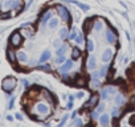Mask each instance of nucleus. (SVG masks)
<instances>
[{"label":"nucleus","instance_id":"f257e3e1","mask_svg":"<svg viewBox=\"0 0 135 127\" xmlns=\"http://www.w3.org/2000/svg\"><path fill=\"white\" fill-rule=\"evenodd\" d=\"M1 86H3V90L7 91V93H11V91L13 90L15 87H16V80H15L13 77H7L3 80V84H1Z\"/></svg>","mask_w":135,"mask_h":127},{"label":"nucleus","instance_id":"f03ea898","mask_svg":"<svg viewBox=\"0 0 135 127\" xmlns=\"http://www.w3.org/2000/svg\"><path fill=\"white\" fill-rule=\"evenodd\" d=\"M57 11H58V15H60L61 20L66 21V23H70L72 21V16H70V12L64 7V5H58L57 7Z\"/></svg>","mask_w":135,"mask_h":127},{"label":"nucleus","instance_id":"7ed1b4c3","mask_svg":"<svg viewBox=\"0 0 135 127\" xmlns=\"http://www.w3.org/2000/svg\"><path fill=\"white\" fill-rule=\"evenodd\" d=\"M36 114H38V115H42V117H45V115H48L49 114V106H48L45 102H40V103L36 105Z\"/></svg>","mask_w":135,"mask_h":127},{"label":"nucleus","instance_id":"20e7f679","mask_svg":"<svg viewBox=\"0 0 135 127\" xmlns=\"http://www.w3.org/2000/svg\"><path fill=\"white\" fill-rule=\"evenodd\" d=\"M21 41H23V37H21L20 33H13L12 36H11L9 38V42L12 47H19V45H21Z\"/></svg>","mask_w":135,"mask_h":127},{"label":"nucleus","instance_id":"39448f33","mask_svg":"<svg viewBox=\"0 0 135 127\" xmlns=\"http://www.w3.org/2000/svg\"><path fill=\"white\" fill-rule=\"evenodd\" d=\"M5 8H13V9H19L21 7V1L20 0H7L5 1Z\"/></svg>","mask_w":135,"mask_h":127},{"label":"nucleus","instance_id":"423d86ee","mask_svg":"<svg viewBox=\"0 0 135 127\" xmlns=\"http://www.w3.org/2000/svg\"><path fill=\"white\" fill-rule=\"evenodd\" d=\"M113 49H110V48H107V49H105V52L102 53V62H105L107 64L109 61L111 60V57H113Z\"/></svg>","mask_w":135,"mask_h":127},{"label":"nucleus","instance_id":"0eeeda50","mask_svg":"<svg viewBox=\"0 0 135 127\" xmlns=\"http://www.w3.org/2000/svg\"><path fill=\"white\" fill-rule=\"evenodd\" d=\"M95 66H97V62H95V57L94 56H89L88 57V61H86V68L88 70H94Z\"/></svg>","mask_w":135,"mask_h":127},{"label":"nucleus","instance_id":"6e6552de","mask_svg":"<svg viewBox=\"0 0 135 127\" xmlns=\"http://www.w3.org/2000/svg\"><path fill=\"white\" fill-rule=\"evenodd\" d=\"M72 68H73V61H72V60H68V61H65L64 65L60 68V72H61V73H66L68 70H70Z\"/></svg>","mask_w":135,"mask_h":127},{"label":"nucleus","instance_id":"1a4fd4ad","mask_svg":"<svg viewBox=\"0 0 135 127\" xmlns=\"http://www.w3.org/2000/svg\"><path fill=\"white\" fill-rule=\"evenodd\" d=\"M106 38H107V41H109L110 44H114L115 40H117V36H115V33L113 32L111 29H110V28L106 30Z\"/></svg>","mask_w":135,"mask_h":127},{"label":"nucleus","instance_id":"9d476101","mask_svg":"<svg viewBox=\"0 0 135 127\" xmlns=\"http://www.w3.org/2000/svg\"><path fill=\"white\" fill-rule=\"evenodd\" d=\"M114 103L117 106H122V105H125V95H122V94H117L114 98Z\"/></svg>","mask_w":135,"mask_h":127},{"label":"nucleus","instance_id":"9b49d317","mask_svg":"<svg viewBox=\"0 0 135 127\" xmlns=\"http://www.w3.org/2000/svg\"><path fill=\"white\" fill-rule=\"evenodd\" d=\"M99 124H101V126H109V124H110L107 114H102L101 117H99Z\"/></svg>","mask_w":135,"mask_h":127},{"label":"nucleus","instance_id":"f8f14e48","mask_svg":"<svg viewBox=\"0 0 135 127\" xmlns=\"http://www.w3.org/2000/svg\"><path fill=\"white\" fill-rule=\"evenodd\" d=\"M85 106H86V107H95V106H98V97H97V95H93Z\"/></svg>","mask_w":135,"mask_h":127},{"label":"nucleus","instance_id":"ddd939ff","mask_svg":"<svg viewBox=\"0 0 135 127\" xmlns=\"http://www.w3.org/2000/svg\"><path fill=\"white\" fill-rule=\"evenodd\" d=\"M52 17H53L52 12H51V11H48L46 13H44V16H42V19H41V24H42V25H46V24H48V21L51 20Z\"/></svg>","mask_w":135,"mask_h":127},{"label":"nucleus","instance_id":"4468645a","mask_svg":"<svg viewBox=\"0 0 135 127\" xmlns=\"http://www.w3.org/2000/svg\"><path fill=\"white\" fill-rule=\"evenodd\" d=\"M58 23H60V20H58L57 17H52L51 20L48 21V27L51 28V29H54V28H57Z\"/></svg>","mask_w":135,"mask_h":127},{"label":"nucleus","instance_id":"2eb2a0df","mask_svg":"<svg viewBox=\"0 0 135 127\" xmlns=\"http://www.w3.org/2000/svg\"><path fill=\"white\" fill-rule=\"evenodd\" d=\"M7 57H8V60H9L11 62H15V61H16V58H17V56L15 54V52L12 49H8L7 50Z\"/></svg>","mask_w":135,"mask_h":127},{"label":"nucleus","instance_id":"dca6fc26","mask_svg":"<svg viewBox=\"0 0 135 127\" xmlns=\"http://www.w3.org/2000/svg\"><path fill=\"white\" fill-rule=\"evenodd\" d=\"M16 56H17V60H19V61H21V62H25V61L28 60L27 53H25V52H19V53H17Z\"/></svg>","mask_w":135,"mask_h":127},{"label":"nucleus","instance_id":"f3484780","mask_svg":"<svg viewBox=\"0 0 135 127\" xmlns=\"http://www.w3.org/2000/svg\"><path fill=\"white\" fill-rule=\"evenodd\" d=\"M49 58H51V52H44V53L41 54V57H40V60H38V62H44V61H46V60H49Z\"/></svg>","mask_w":135,"mask_h":127},{"label":"nucleus","instance_id":"a211bd4d","mask_svg":"<svg viewBox=\"0 0 135 127\" xmlns=\"http://www.w3.org/2000/svg\"><path fill=\"white\" fill-rule=\"evenodd\" d=\"M68 28H61L60 29V32H58V36H60V38L61 40H64L65 37H68Z\"/></svg>","mask_w":135,"mask_h":127},{"label":"nucleus","instance_id":"6ab92c4d","mask_svg":"<svg viewBox=\"0 0 135 127\" xmlns=\"http://www.w3.org/2000/svg\"><path fill=\"white\" fill-rule=\"evenodd\" d=\"M69 1H72V3H74L76 5H78V7L81 8L82 11H89V5H86V4H82V3H78V1H76V0H69Z\"/></svg>","mask_w":135,"mask_h":127},{"label":"nucleus","instance_id":"aec40b11","mask_svg":"<svg viewBox=\"0 0 135 127\" xmlns=\"http://www.w3.org/2000/svg\"><path fill=\"white\" fill-rule=\"evenodd\" d=\"M80 56H81V50L78 49V48H73V54H72V58H73V60H77V58H80Z\"/></svg>","mask_w":135,"mask_h":127},{"label":"nucleus","instance_id":"412c9836","mask_svg":"<svg viewBox=\"0 0 135 127\" xmlns=\"http://www.w3.org/2000/svg\"><path fill=\"white\" fill-rule=\"evenodd\" d=\"M107 70H109V66L107 65H103V66L101 68V70H99V77H106Z\"/></svg>","mask_w":135,"mask_h":127},{"label":"nucleus","instance_id":"4be33fe9","mask_svg":"<svg viewBox=\"0 0 135 127\" xmlns=\"http://www.w3.org/2000/svg\"><path fill=\"white\" fill-rule=\"evenodd\" d=\"M102 28H103V21H102V20H97V21H95V25H94V29L97 30V32H99Z\"/></svg>","mask_w":135,"mask_h":127},{"label":"nucleus","instance_id":"5701e85b","mask_svg":"<svg viewBox=\"0 0 135 127\" xmlns=\"http://www.w3.org/2000/svg\"><path fill=\"white\" fill-rule=\"evenodd\" d=\"M86 45H88V50L89 52H93V50H94V42H93V40H91V38H89L88 41H86Z\"/></svg>","mask_w":135,"mask_h":127},{"label":"nucleus","instance_id":"b1692460","mask_svg":"<svg viewBox=\"0 0 135 127\" xmlns=\"http://www.w3.org/2000/svg\"><path fill=\"white\" fill-rule=\"evenodd\" d=\"M65 52H66V45H62L61 48H58V49H57L56 54H57V56H62V54H64Z\"/></svg>","mask_w":135,"mask_h":127},{"label":"nucleus","instance_id":"393cba45","mask_svg":"<svg viewBox=\"0 0 135 127\" xmlns=\"http://www.w3.org/2000/svg\"><path fill=\"white\" fill-rule=\"evenodd\" d=\"M109 95H110V94H109L107 89H103V90L101 91V98H102V99H107Z\"/></svg>","mask_w":135,"mask_h":127},{"label":"nucleus","instance_id":"a878e982","mask_svg":"<svg viewBox=\"0 0 135 127\" xmlns=\"http://www.w3.org/2000/svg\"><path fill=\"white\" fill-rule=\"evenodd\" d=\"M111 115H113V118H118V115H119V109H118V106L113 109V111H111Z\"/></svg>","mask_w":135,"mask_h":127},{"label":"nucleus","instance_id":"bb28decb","mask_svg":"<svg viewBox=\"0 0 135 127\" xmlns=\"http://www.w3.org/2000/svg\"><path fill=\"white\" fill-rule=\"evenodd\" d=\"M38 69H41V70H51V64H45V65H38Z\"/></svg>","mask_w":135,"mask_h":127},{"label":"nucleus","instance_id":"cd10ccee","mask_svg":"<svg viewBox=\"0 0 135 127\" xmlns=\"http://www.w3.org/2000/svg\"><path fill=\"white\" fill-rule=\"evenodd\" d=\"M76 37H77V29L73 28V29H72V33L69 34V38H70V40H74Z\"/></svg>","mask_w":135,"mask_h":127},{"label":"nucleus","instance_id":"c85d7f7f","mask_svg":"<svg viewBox=\"0 0 135 127\" xmlns=\"http://www.w3.org/2000/svg\"><path fill=\"white\" fill-rule=\"evenodd\" d=\"M99 81H98V78H93V81H91V86L93 87H95V89H97V87H99Z\"/></svg>","mask_w":135,"mask_h":127},{"label":"nucleus","instance_id":"c756f323","mask_svg":"<svg viewBox=\"0 0 135 127\" xmlns=\"http://www.w3.org/2000/svg\"><path fill=\"white\" fill-rule=\"evenodd\" d=\"M65 61H66V60H65L64 54H62V56H57V61H56L57 64H60V65H61V64H64Z\"/></svg>","mask_w":135,"mask_h":127},{"label":"nucleus","instance_id":"7c9ffc66","mask_svg":"<svg viewBox=\"0 0 135 127\" xmlns=\"http://www.w3.org/2000/svg\"><path fill=\"white\" fill-rule=\"evenodd\" d=\"M106 89H107V91H109V94H110V95H114V94L117 93V89H115V87H113V86L106 87Z\"/></svg>","mask_w":135,"mask_h":127},{"label":"nucleus","instance_id":"2f4dec72","mask_svg":"<svg viewBox=\"0 0 135 127\" xmlns=\"http://www.w3.org/2000/svg\"><path fill=\"white\" fill-rule=\"evenodd\" d=\"M74 40H76V42H77V44H82V41H84V37H82V34H80V36L76 37Z\"/></svg>","mask_w":135,"mask_h":127},{"label":"nucleus","instance_id":"473e14b6","mask_svg":"<svg viewBox=\"0 0 135 127\" xmlns=\"http://www.w3.org/2000/svg\"><path fill=\"white\" fill-rule=\"evenodd\" d=\"M90 23H91V19H88V20L85 21V24H84V29H85V30H88V28H89V25H90Z\"/></svg>","mask_w":135,"mask_h":127},{"label":"nucleus","instance_id":"72a5a7b5","mask_svg":"<svg viewBox=\"0 0 135 127\" xmlns=\"http://www.w3.org/2000/svg\"><path fill=\"white\" fill-rule=\"evenodd\" d=\"M103 110H105V105H103V106L101 105V106H98V109H97V111H98V113H102Z\"/></svg>","mask_w":135,"mask_h":127},{"label":"nucleus","instance_id":"f704fd0d","mask_svg":"<svg viewBox=\"0 0 135 127\" xmlns=\"http://www.w3.org/2000/svg\"><path fill=\"white\" fill-rule=\"evenodd\" d=\"M98 114H99V113H98V111H97V110H95V111H94V113L91 114V118H93V119H95V118H98Z\"/></svg>","mask_w":135,"mask_h":127},{"label":"nucleus","instance_id":"c9c22d12","mask_svg":"<svg viewBox=\"0 0 135 127\" xmlns=\"http://www.w3.org/2000/svg\"><path fill=\"white\" fill-rule=\"evenodd\" d=\"M66 119H68V115H66V117H64V119H62V120L60 122V127H61V126H64L65 122H66Z\"/></svg>","mask_w":135,"mask_h":127},{"label":"nucleus","instance_id":"e433bc0d","mask_svg":"<svg viewBox=\"0 0 135 127\" xmlns=\"http://www.w3.org/2000/svg\"><path fill=\"white\" fill-rule=\"evenodd\" d=\"M13 103H15V98H12V99L9 101V106H8V107H9V109H12V107H13Z\"/></svg>","mask_w":135,"mask_h":127},{"label":"nucleus","instance_id":"4c0bfd02","mask_svg":"<svg viewBox=\"0 0 135 127\" xmlns=\"http://www.w3.org/2000/svg\"><path fill=\"white\" fill-rule=\"evenodd\" d=\"M72 107H73V101H70V102H69V103H68V110H72Z\"/></svg>","mask_w":135,"mask_h":127},{"label":"nucleus","instance_id":"58836bf2","mask_svg":"<svg viewBox=\"0 0 135 127\" xmlns=\"http://www.w3.org/2000/svg\"><path fill=\"white\" fill-rule=\"evenodd\" d=\"M15 117H16V119H19V120H23V117H21V115H20L19 113H17L16 115H15Z\"/></svg>","mask_w":135,"mask_h":127},{"label":"nucleus","instance_id":"ea45409f","mask_svg":"<svg viewBox=\"0 0 135 127\" xmlns=\"http://www.w3.org/2000/svg\"><path fill=\"white\" fill-rule=\"evenodd\" d=\"M21 82L24 84V86H25V87H28V86H29V85H28V81H27V80H23Z\"/></svg>","mask_w":135,"mask_h":127},{"label":"nucleus","instance_id":"a19ab883","mask_svg":"<svg viewBox=\"0 0 135 127\" xmlns=\"http://www.w3.org/2000/svg\"><path fill=\"white\" fill-rule=\"evenodd\" d=\"M54 47H60V40H56V41H54Z\"/></svg>","mask_w":135,"mask_h":127},{"label":"nucleus","instance_id":"79ce46f5","mask_svg":"<svg viewBox=\"0 0 135 127\" xmlns=\"http://www.w3.org/2000/svg\"><path fill=\"white\" fill-rule=\"evenodd\" d=\"M84 97V93H82V91H80V93L77 94V98H82Z\"/></svg>","mask_w":135,"mask_h":127},{"label":"nucleus","instance_id":"37998d69","mask_svg":"<svg viewBox=\"0 0 135 127\" xmlns=\"http://www.w3.org/2000/svg\"><path fill=\"white\" fill-rule=\"evenodd\" d=\"M76 124H77V126H80V124H82V120H81V119L76 120Z\"/></svg>","mask_w":135,"mask_h":127},{"label":"nucleus","instance_id":"c03bdc74","mask_svg":"<svg viewBox=\"0 0 135 127\" xmlns=\"http://www.w3.org/2000/svg\"><path fill=\"white\" fill-rule=\"evenodd\" d=\"M7 119L8 120H12V119H13V117H12V115H7Z\"/></svg>","mask_w":135,"mask_h":127},{"label":"nucleus","instance_id":"a18cd8bd","mask_svg":"<svg viewBox=\"0 0 135 127\" xmlns=\"http://www.w3.org/2000/svg\"><path fill=\"white\" fill-rule=\"evenodd\" d=\"M76 115H77V113H76V111H73V113H72V118H76Z\"/></svg>","mask_w":135,"mask_h":127},{"label":"nucleus","instance_id":"49530a36","mask_svg":"<svg viewBox=\"0 0 135 127\" xmlns=\"http://www.w3.org/2000/svg\"><path fill=\"white\" fill-rule=\"evenodd\" d=\"M130 123H131V124H134V123H135V119H131V122H130Z\"/></svg>","mask_w":135,"mask_h":127},{"label":"nucleus","instance_id":"de8ad7c7","mask_svg":"<svg viewBox=\"0 0 135 127\" xmlns=\"http://www.w3.org/2000/svg\"><path fill=\"white\" fill-rule=\"evenodd\" d=\"M0 11H1V4H0Z\"/></svg>","mask_w":135,"mask_h":127}]
</instances>
